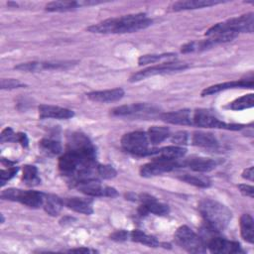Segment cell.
I'll list each match as a JSON object with an SVG mask.
<instances>
[{
  "label": "cell",
  "mask_w": 254,
  "mask_h": 254,
  "mask_svg": "<svg viewBox=\"0 0 254 254\" xmlns=\"http://www.w3.org/2000/svg\"><path fill=\"white\" fill-rule=\"evenodd\" d=\"M157 109L147 103H132L127 105H121L110 110V113L114 116H149L155 114Z\"/></svg>",
  "instance_id": "cell-10"
},
{
  "label": "cell",
  "mask_w": 254,
  "mask_h": 254,
  "mask_svg": "<svg viewBox=\"0 0 254 254\" xmlns=\"http://www.w3.org/2000/svg\"><path fill=\"white\" fill-rule=\"evenodd\" d=\"M25 86L24 83L14 78H3L1 79V89H14Z\"/></svg>",
  "instance_id": "cell-37"
},
{
  "label": "cell",
  "mask_w": 254,
  "mask_h": 254,
  "mask_svg": "<svg viewBox=\"0 0 254 254\" xmlns=\"http://www.w3.org/2000/svg\"><path fill=\"white\" fill-rule=\"evenodd\" d=\"M184 165L189 167L190 170L199 173L210 172L211 170L215 169L217 163L216 161L209 159V158H202V157H195L188 159Z\"/></svg>",
  "instance_id": "cell-18"
},
{
  "label": "cell",
  "mask_w": 254,
  "mask_h": 254,
  "mask_svg": "<svg viewBox=\"0 0 254 254\" xmlns=\"http://www.w3.org/2000/svg\"><path fill=\"white\" fill-rule=\"evenodd\" d=\"M130 236L133 241L150 246V247H157L160 245V242L156 239V237L152 235H148L147 233L138 229L132 230V232L130 233Z\"/></svg>",
  "instance_id": "cell-27"
},
{
  "label": "cell",
  "mask_w": 254,
  "mask_h": 254,
  "mask_svg": "<svg viewBox=\"0 0 254 254\" xmlns=\"http://www.w3.org/2000/svg\"><path fill=\"white\" fill-rule=\"evenodd\" d=\"M18 172V168L17 167H9L6 170H1L0 173V181H1V186H4L5 183L9 180H11Z\"/></svg>",
  "instance_id": "cell-36"
},
{
  "label": "cell",
  "mask_w": 254,
  "mask_h": 254,
  "mask_svg": "<svg viewBox=\"0 0 254 254\" xmlns=\"http://www.w3.org/2000/svg\"><path fill=\"white\" fill-rule=\"evenodd\" d=\"M161 119L167 123L176 125H192V111L190 109H181L177 111L161 114Z\"/></svg>",
  "instance_id": "cell-16"
},
{
  "label": "cell",
  "mask_w": 254,
  "mask_h": 254,
  "mask_svg": "<svg viewBox=\"0 0 254 254\" xmlns=\"http://www.w3.org/2000/svg\"><path fill=\"white\" fill-rule=\"evenodd\" d=\"M149 139L147 133L142 131H135L125 134L121 138L122 148L136 156H147L157 154L158 149H149Z\"/></svg>",
  "instance_id": "cell-3"
},
{
  "label": "cell",
  "mask_w": 254,
  "mask_h": 254,
  "mask_svg": "<svg viewBox=\"0 0 254 254\" xmlns=\"http://www.w3.org/2000/svg\"><path fill=\"white\" fill-rule=\"evenodd\" d=\"M72 187L76 188L81 192L90 196H107L115 197L118 195L117 190L114 188L102 186L96 178H88L84 180H78L71 182Z\"/></svg>",
  "instance_id": "cell-7"
},
{
  "label": "cell",
  "mask_w": 254,
  "mask_h": 254,
  "mask_svg": "<svg viewBox=\"0 0 254 254\" xmlns=\"http://www.w3.org/2000/svg\"><path fill=\"white\" fill-rule=\"evenodd\" d=\"M124 90L120 87L99 90V91H91L87 93V97L95 102H113L120 100L124 96Z\"/></svg>",
  "instance_id": "cell-17"
},
{
  "label": "cell",
  "mask_w": 254,
  "mask_h": 254,
  "mask_svg": "<svg viewBox=\"0 0 254 254\" xmlns=\"http://www.w3.org/2000/svg\"><path fill=\"white\" fill-rule=\"evenodd\" d=\"M253 105H254V94L249 93L231 101L230 103H228L226 108L231 110H243L246 108L253 107Z\"/></svg>",
  "instance_id": "cell-28"
},
{
  "label": "cell",
  "mask_w": 254,
  "mask_h": 254,
  "mask_svg": "<svg viewBox=\"0 0 254 254\" xmlns=\"http://www.w3.org/2000/svg\"><path fill=\"white\" fill-rule=\"evenodd\" d=\"M187 153V149L183 146H167L157 151V154L159 157L168 159V160H178L180 158H183Z\"/></svg>",
  "instance_id": "cell-26"
},
{
  "label": "cell",
  "mask_w": 254,
  "mask_h": 254,
  "mask_svg": "<svg viewBox=\"0 0 254 254\" xmlns=\"http://www.w3.org/2000/svg\"><path fill=\"white\" fill-rule=\"evenodd\" d=\"M172 142L175 143L178 146H183L189 143L190 141V135L188 132L186 131H179L177 133H175L172 138H171Z\"/></svg>",
  "instance_id": "cell-35"
},
{
  "label": "cell",
  "mask_w": 254,
  "mask_h": 254,
  "mask_svg": "<svg viewBox=\"0 0 254 254\" xmlns=\"http://www.w3.org/2000/svg\"><path fill=\"white\" fill-rule=\"evenodd\" d=\"M40 147L49 155H58L62 152V145L59 141L53 139H42L40 141Z\"/></svg>",
  "instance_id": "cell-31"
},
{
  "label": "cell",
  "mask_w": 254,
  "mask_h": 254,
  "mask_svg": "<svg viewBox=\"0 0 254 254\" xmlns=\"http://www.w3.org/2000/svg\"><path fill=\"white\" fill-rule=\"evenodd\" d=\"M23 182L28 186H36L40 183L38 177V169L32 165H25L23 167Z\"/></svg>",
  "instance_id": "cell-30"
},
{
  "label": "cell",
  "mask_w": 254,
  "mask_h": 254,
  "mask_svg": "<svg viewBox=\"0 0 254 254\" xmlns=\"http://www.w3.org/2000/svg\"><path fill=\"white\" fill-rule=\"evenodd\" d=\"M223 1L218 0H187V1H178L175 2L172 6L173 10L175 11H182V10H191L203 7H209L216 4H220Z\"/></svg>",
  "instance_id": "cell-19"
},
{
  "label": "cell",
  "mask_w": 254,
  "mask_h": 254,
  "mask_svg": "<svg viewBox=\"0 0 254 254\" xmlns=\"http://www.w3.org/2000/svg\"><path fill=\"white\" fill-rule=\"evenodd\" d=\"M224 23L228 29L236 32L237 34L252 33L254 28V14L250 12L239 17L231 18Z\"/></svg>",
  "instance_id": "cell-13"
},
{
  "label": "cell",
  "mask_w": 254,
  "mask_h": 254,
  "mask_svg": "<svg viewBox=\"0 0 254 254\" xmlns=\"http://www.w3.org/2000/svg\"><path fill=\"white\" fill-rule=\"evenodd\" d=\"M1 197L8 200L19 201L29 207L38 208L43 206L45 193L36 190H24L11 188L3 190Z\"/></svg>",
  "instance_id": "cell-4"
},
{
  "label": "cell",
  "mask_w": 254,
  "mask_h": 254,
  "mask_svg": "<svg viewBox=\"0 0 254 254\" xmlns=\"http://www.w3.org/2000/svg\"><path fill=\"white\" fill-rule=\"evenodd\" d=\"M68 252H76V253H95L97 252L94 249H89L86 247H79V248H72L68 250Z\"/></svg>",
  "instance_id": "cell-44"
},
{
  "label": "cell",
  "mask_w": 254,
  "mask_h": 254,
  "mask_svg": "<svg viewBox=\"0 0 254 254\" xmlns=\"http://www.w3.org/2000/svg\"><path fill=\"white\" fill-rule=\"evenodd\" d=\"M189 67V64L185 63H179V62H168V63H163L157 65H153L150 67H147L145 69H142L140 71H137L133 73L129 80L131 82H136L140 81L146 77L157 75V74H164V73H170L174 71H180V70H185Z\"/></svg>",
  "instance_id": "cell-8"
},
{
  "label": "cell",
  "mask_w": 254,
  "mask_h": 254,
  "mask_svg": "<svg viewBox=\"0 0 254 254\" xmlns=\"http://www.w3.org/2000/svg\"><path fill=\"white\" fill-rule=\"evenodd\" d=\"M80 7L79 1H53L46 5L45 9L49 12H67Z\"/></svg>",
  "instance_id": "cell-24"
},
{
  "label": "cell",
  "mask_w": 254,
  "mask_h": 254,
  "mask_svg": "<svg viewBox=\"0 0 254 254\" xmlns=\"http://www.w3.org/2000/svg\"><path fill=\"white\" fill-rule=\"evenodd\" d=\"M96 173L99 177H101L102 179H105V180L113 179L117 175L116 170L112 166H109V165H97Z\"/></svg>",
  "instance_id": "cell-33"
},
{
  "label": "cell",
  "mask_w": 254,
  "mask_h": 254,
  "mask_svg": "<svg viewBox=\"0 0 254 254\" xmlns=\"http://www.w3.org/2000/svg\"><path fill=\"white\" fill-rule=\"evenodd\" d=\"M253 167H249L247 169H245L242 173V178L246 179V180H249V181H253Z\"/></svg>",
  "instance_id": "cell-43"
},
{
  "label": "cell",
  "mask_w": 254,
  "mask_h": 254,
  "mask_svg": "<svg viewBox=\"0 0 254 254\" xmlns=\"http://www.w3.org/2000/svg\"><path fill=\"white\" fill-rule=\"evenodd\" d=\"M64 204L76 212L83 213L86 215H89L93 212L92 203L89 199L80 197H67L64 200Z\"/></svg>",
  "instance_id": "cell-20"
},
{
  "label": "cell",
  "mask_w": 254,
  "mask_h": 254,
  "mask_svg": "<svg viewBox=\"0 0 254 254\" xmlns=\"http://www.w3.org/2000/svg\"><path fill=\"white\" fill-rule=\"evenodd\" d=\"M196 43L195 42H190L186 45H184L182 47V53L186 54V53H190V52H193V51H196Z\"/></svg>",
  "instance_id": "cell-41"
},
{
  "label": "cell",
  "mask_w": 254,
  "mask_h": 254,
  "mask_svg": "<svg viewBox=\"0 0 254 254\" xmlns=\"http://www.w3.org/2000/svg\"><path fill=\"white\" fill-rule=\"evenodd\" d=\"M238 189L240 190V192L246 196H249V197H253L254 196V189L252 186H249V185H238Z\"/></svg>",
  "instance_id": "cell-39"
},
{
  "label": "cell",
  "mask_w": 254,
  "mask_h": 254,
  "mask_svg": "<svg viewBox=\"0 0 254 254\" xmlns=\"http://www.w3.org/2000/svg\"><path fill=\"white\" fill-rule=\"evenodd\" d=\"M191 144L203 148H214L217 146V140L211 133L195 131L192 133L191 138H190Z\"/></svg>",
  "instance_id": "cell-21"
},
{
  "label": "cell",
  "mask_w": 254,
  "mask_h": 254,
  "mask_svg": "<svg viewBox=\"0 0 254 254\" xmlns=\"http://www.w3.org/2000/svg\"><path fill=\"white\" fill-rule=\"evenodd\" d=\"M16 142H19L23 147H27L28 146V137L25 133H17V138H16Z\"/></svg>",
  "instance_id": "cell-42"
},
{
  "label": "cell",
  "mask_w": 254,
  "mask_h": 254,
  "mask_svg": "<svg viewBox=\"0 0 254 254\" xmlns=\"http://www.w3.org/2000/svg\"><path fill=\"white\" fill-rule=\"evenodd\" d=\"M207 248L212 253H225V254H233V253H243L241 246L238 242L229 241L221 237H211L207 242Z\"/></svg>",
  "instance_id": "cell-12"
},
{
  "label": "cell",
  "mask_w": 254,
  "mask_h": 254,
  "mask_svg": "<svg viewBox=\"0 0 254 254\" xmlns=\"http://www.w3.org/2000/svg\"><path fill=\"white\" fill-rule=\"evenodd\" d=\"M240 231L242 238L248 243L254 242V221L250 214L244 213L240 217Z\"/></svg>",
  "instance_id": "cell-22"
},
{
  "label": "cell",
  "mask_w": 254,
  "mask_h": 254,
  "mask_svg": "<svg viewBox=\"0 0 254 254\" xmlns=\"http://www.w3.org/2000/svg\"><path fill=\"white\" fill-rule=\"evenodd\" d=\"M15 69L21 70V71H30V72H36L41 71L40 69V62H29V63H22L15 66Z\"/></svg>",
  "instance_id": "cell-34"
},
{
  "label": "cell",
  "mask_w": 254,
  "mask_h": 254,
  "mask_svg": "<svg viewBox=\"0 0 254 254\" xmlns=\"http://www.w3.org/2000/svg\"><path fill=\"white\" fill-rule=\"evenodd\" d=\"M179 165L180 164L177 162V160H168V159L159 157L143 165L140 169V174L142 177L150 178V177L171 172L175 170Z\"/></svg>",
  "instance_id": "cell-9"
},
{
  "label": "cell",
  "mask_w": 254,
  "mask_h": 254,
  "mask_svg": "<svg viewBox=\"0 0 254 254\" xmlns=\"http://www.w3.org/2000/svg\"><path fill=\"white\" fill-rule=\"evenodd\" d=\"M63 206L64 200L61 197H59L56 194H45L43 207L48 214L52 216L58 215L62 210Z\"/></svg>",
  "instance_id": "cell-23"
},
{
  "label": "cell",
  "mask_w": 254,
  "mask_h": 254,
  "mask_svg": "<svg viewBox=\"0 0 254 254\" xmlns=\"http://www.w3.org/2000/svg\"><path fill=\"white\" fill-rule=\"evenodd\" d=\"M137 200L141 201V205L138 209L141 215H146L148 213H153L155 215H166L170 211L167 204L158 201L154 196L150 194H140L138 195Z\"/></svg>",
  "instance_id": "cell-11"
},
{
  "label": "cell",
  "mask_w": 254,
  "mask_h": 254,
  "mask_svg": "<svg viewBox=\"0 0 254 254\" xmlns=\"http://www.w3.org/2000/svg\"><path fill=\"white\" fill-rule=\"evenodd\" d=\"M198 210L213 231L225 229L232 217L231 211L224 204L210 198L201 199L198 203Z\"/></svg>",
  "instance_id": "cell-2"
},
{
  "label": "cell",
  "mask_w": 254,
  "mask_h": 254,
  "mask_svg": "<svg viewBox=\"0 0 254 254\" xmlns=\"http://www.w3.org/2000/svg\"><path fill=\"white\" fill-rule=\"evenodd\" d=\"M176 54L174 53H165V54H160V55H144L141 56L138 60V64L139 65H144L148 64H154L162 60H168V59H174L176 58Z\"/></svg>",
  "instance_id": "cell-32"
},
{
  "label": "cell",
  "mask_w": 254,
  "mask_h": 254,
  "mask_svg": "<svg viewBox=\"0 0 254 254\" xmlns=\"http://www.w3.org/2000/svg\"><path fill=\"white\" fill-rule=\"evenodd\" d=\"M180 180L187 183V184H190V185H192V186H195V187H198V188H208L210 187L211 185V182L210 180L207 178V177H204V176H201V175H184L182 177H180Z\"/></svg>",
  "instance_id": "cell-29"
},
{
  "label": "cell",
  "mask_w": 254,
  "mask_h": 254,
  "mask_svg": "<svg viewBox=\"0 0 254 254\" xmlns=\"http://www.w3.org/2000/svg\"><path fill=\"white\" fill-rule=\"evenodd\" d=\"M192 125L203 128H218L226 130H240L244 127L242 124L223 122L214 116L210 111L205 109H197L192 111Z\"/></svg>",
  "instance_id": "cell-6"
},
{
  "label": "cell",
  "mask_w": 254,
  "mask_h": 254,
  "mask_svg": "<svg viewBox=\"0 0 254 254\" xmlns=\"http://www.w3.org/2000/svg\"><path fill=\"white\" fill-rule=\"evenodd\" d=\"M149 142L153 145H157L165 141L170 136V130L163 126H152L147 132Z\"/></svg>",
  "instance_id": "cell-25"
},
{
  "label": "cell",
  "mask_w": 254,
  "mask_h": 254,
  "mask_svg": "<svg viewBox=\"0 0 254 254\" xmlns=\"http://www.w3.org/2000/svg\"><path fill=\"white\" fill-rule=\"evenodd\" d=\"M152 20L145 13L129 14L118 18H109L87 28V31L98 34H123L143 30L152 25Z\"/></svg>",
  "instance_id": "cell-1"
},
{
  "label": "cell",
  "mask_w": 254,
  "mask_h": 254,
  "mask_svg": "<svg viewBox=\"0 0 254 254\" xmlns=\"http://www.w3.org/2000/svg\"><path fill=\"white\" fill-rule=\"evenodd\" d=\"M176 242L190 253H202L205 251L203 240L187 225L180 226L175 233Z\"/></svg>",
  "instance_id": "cell-5"
},
{
  "label": "cell",
  "mask_w": 254,
  "mask_h": 254,
  "mask_svg": "<svg viewBox=\"0 0 254 254\" xmlns=\"http://www.w3.org/2000/svg\"><path fill=\"white\" fill-rule=\"evenodd\" d=\"M253 79H241V80H234V81H227L223 83L214 84L204 88L201 91V96L211 95L213 93H217L223 90L232 89V88H253Z\"/></svg>",
  "instance_id": "cell-14"
},
{
  "label": "cell",
  "mask_w": 254,
  "mask_h": 254,
  "mask_svg": "<svg viewBox=\"0 0 254 254\" xmlns=\"http://www.w3.org/2000/svg\"><path fill=\"white\" fill-rule=\"evenodd\" d=\"M128 237V232L126 230H117L115 232H113L110 236V238L112 240H115V241H125Z\"/></svg>",
  "instance_id": "cell-40"
},
{
  "label": "cell",
  "mask_w": 254,
  "mask_h": 254,
  "mask_svg": "<svg viewBox=\"0 0 254 254\" xmlns=\"http://www.w3.org/2000/svg\"><path fill=\"white\" fill-rule=\"evenodd\" d=\"M16 138H17V134L14 133L13 129L10 127L5 128L2 132H1V142H16Z\"/></svg>",
  "instance_id": "cell-38"
},
{
  "label": "cell",
  "mask_w": 254,
  "mask_h": 254,
  "mask_svg": "<svg viewBox=\"0 0 254 254\" xmlns=\"http://www.w3.org/2000/svg\"><path fill=\"white\" fill-rule=\"evenodd\" d=\"M39 116L42 119H46V118L69 119L74 116V112L70 109L60 107V106L42 104L39 106Z\"/></svg>",
  "instance_id": "cell-15"
}]
</instances>
